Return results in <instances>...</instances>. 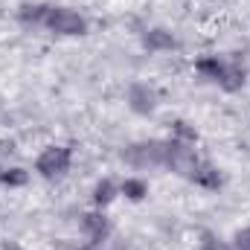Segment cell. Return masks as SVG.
<instances>
[{
	"mask_svg": "<svg viewBox=\"0 0 250 250\" xmlns=\"http://www.w3.org/2000/svg\"><path fill=\"white\" fill-rule=\"evenodd\" d=\"M44 26H47L50 32L62 35V38H76V35H84V32H87L84 15H79L76 9H67V6H50Z\"/></svg>",
	"mask_w": 250,
	"mask_h": 250,
	"instance_id": "obj_1",
	"label": "cell"
},
{
	"mask_svg": "<svg viewBox=\"0 0 250 250\" xmlns=\"http://www.w3.org/2000/svg\"><path fill=\"white\" fill-rule=\"evenodd\" d=\"M70 163H73V154H70L67 146H47L35 160V172L41 178L53 181V178H62V175L70 172Z\"/></svg>",
	"mask_w": 250,
	"mask_h": 250,
	"instance_id": "obj_2",
	"label": "cell"
},
{
	"mask_svg": "<svg viewBox=\"0 0 250 250\" xmlns=\"http://www.w3.org/2000/svg\"><path fill=\"white\" fill-rule=\"evenodd\" d=\"M166 151H169V143H160V140L140 143L128 148V163L134 169H160L166 166Z\"/></svg>",
	"mask_w": 250,
	"mask_h": 250,
	"instance_id": "obj_3",
	"label": "cell"
},
{
	"mask_svg": "<svg viewBox=\"0 0 250 250\" xmlns=\"http://www.w3.org/2000/svg\"><path fill=\"white\" fill-rule=\"evenodd\" d=\"M169 143V151H166V169L181 175V178H192L195 169H198V154H195V146L189 143H178V140H166Z\"/></svg>",
	"mask_w": 250,
	"mask_h": 250,
	"instance_id": "obj_4",
	"label": "cell"
},
{
	"mask_svg": "<svg viewBox=\"0 0 250 250\" xmlns=\"http://www.w3.org/2000/svg\"><path fill=\"white\" fill-rule=\"evenodd\" d=\"M125 99H128V108H131L134 114H154L157 105H160L157 90H154L151 84H146V82H134V84L128 87Z\"/></svg>",
	"mask_w": 250,
	"mask_h": 250,
	"instance_id": "obj_5",
	"label": "cell"
},
{
	"mask_svg": "<svg viewBox=\"0 0 250 250\" xmlns=\"http://www.w3.org/2000/svg\"><path fill=\"white\" fill-rule=\"evenodd\" d=\"M143 44H146L151 53H166V50L175 47V35H172L169 29H163V26H154V29H146Z\"/></svg>",
	"mask_w": 250,
	"mask_h": 250,
	"instance_id": "obj_6",
	"label": "cell"
},
{
	"mask_svg": "<svg viewBox=\"0 0 250 250\" xmlns=\"http://www.w3.org/2000/svg\"><path fill=\"white\" fill-rule=\"evenodd\" d=\"M192 184H198V187H204V189H218L221 187V172L212 166V163H198V169H195V175L189 178Z\"/></svg>",
	"mask_w": 250,
	"mask_h": 250,
	"instance_id": "obj_7",
	"label": "cell"
},
{
	"mask_svg": "<svg viewBox=\"0 0 250 250\" xmlns=\"http://www.w3.org/2000/svg\"><path fill=\"white\" fill-rule=\"evenodd\" d=\"M224 67H227V62H221L218 56H207V59H198V62H195V70H198L204 79L215 82V84H221V79H224Z\"/></svg>",
	"mask_w": 250,
	"mask_h": 250,
	"instance_id": "obj_8",
	"label": "cell"
},
{
	"mask_svg": "<svg viewBox=\"0 0 250 250\" xmlns=\"http://www.w3.org/2000/svg\"><path fill=\"white\" fill-rule=\"evenodd\" d=\"M120 195H125L128 201H143L148 195V181L146 178H137V175H128L123 184H120Z\"/></svg>",
	"mask_w": 250,
	"mask_h": 250,
	"instance_id": "obj_9",
	"label": "cell"
},
{
	"mask_svg": "<svg viewBox=\"0 0 250 250\" xmlns=\"http://www.w3.org/2000/svg\"><path fill=\"white\" fill-rule=\"evenodd\" d=\"M245 84V67L236 62H227V67H224V79H221V84L218 87H224V90H239Z\"/></svg>",
	"mask_w": 250,
	"mask_h": 250,
	"instance_id": "obj_10",
	"label": "cell"
},
{
	"mask_svg": "<svg viewBox=\"0 0 250 250\" xmlns=\"http://www.w3.org/2000/svg\"><path fill=\"white\" fill-rule=\"evenodd\" d=\"M117 195H120V187H117L111 178H105V181H99V184L93 187V204L102 209V207H108Z\"/></svg>",
	"mask_w": 250,
	"mask_h": 250,
	"instance_id": "obj_11",
	"label": "cell"
},
{
	"mask_svg": "<svg viewBox=\"0 0 250 250\" xmlns=\"http://www.w3.org/2000/svg\"><path fill=\"white\" fill-rule=\"evenodd\" d=\"M47 12H50V6H47V3H23V6H21V12H18V18H21L23 23H41V26H44Z\"/></svg>",
	"mask_w": 250,
	"mask_h": 250,
	"instance_id": "obj_12",
	"label": "cell"
},
{
	"mask_svg": "<svg viewBox=\"0 0 250 250\" xmlns=\"http://www.w3.org/2000/svg\"><path fill=\"white\" fill-rule=\"evenodd\" d=\"M0 184L9 189H18V187H26L29 184V172L26 169H21V166H9V169H3L0 172Z\"/></svg>",
	"mask_w": 250,
	"mask_h": 250,
	"instance_id": "obj_13",
	"label": "cell"
},
{
	"mask_svg": "<svg viewBox=\"0 0 250 250\" xmlns=\"http://www.w3.org/2000/svg\"><path fill=\"white\" fill-rule=\"evenodd\" d=\"M172 140L195 146V143H198V131H195V128H189V123H184V120H178V123L172 125Z\"/></svg>",
	"mask_w": 250,
	"mask_h": 250,
	"instance_id": "obj_14",
	"label": "cell"
},
{
	"mask_svg": "<svg viewBox=\"0 0 250 250\" xmlns=\"http://www.w3.org/2000/svg\"><path fill=\"white\" fill-rule=\"evenodd\" d=\"M233 250H250V227H242L233 233Z\"/></svg>",
	"mask_w": 250,
	"mask_h": 250,
	"instance_id": "obj_15",
	"label": "cell"
},
{
	"mask_svg": "<svg viewBox=\"0 0 250 250\" xmlns=\"http://www.w3.org/2000/svg\"><path fill=\"white\" fill-rule=\"evenodd\" d=\"M84 227H87L93 236H102V233H105V218H102V215H84Z\"/></svg>",
	"mask_w": 250,
	"mask_h": 250,
	"instance_id": "obj_16",
	"label": "cell"
},
{
	"mask_svg": "<svg viewBox=\"0 0 250 250\" xmlns=\"http://www.w3.org/2000/svg\"><path fill=\"white\" fill-rule=\"evenodd\" d=\"M204 250H233V245H227V242H218V239L207 236V242H204Z\"/></svg>",
	"mask_w": 250,
	"mask_h": 250,
	"instance_id": "obj_17",
	"label": "cell"
},
{
	"mask_svg": "<svg viewBox=\"0 0 250 250\" xmlns=\"http://www.w3.org/2000/svg\"><path fill=\"white\" fill-rule=\"evenodd\" d=\"M6 250H21L18 245H6Z\"/></svg>",
	"mask_w": 250,
	"mask_h": 250,
	"instance_id": "obj_18",
	"label": "cell"
}]
</instances>
